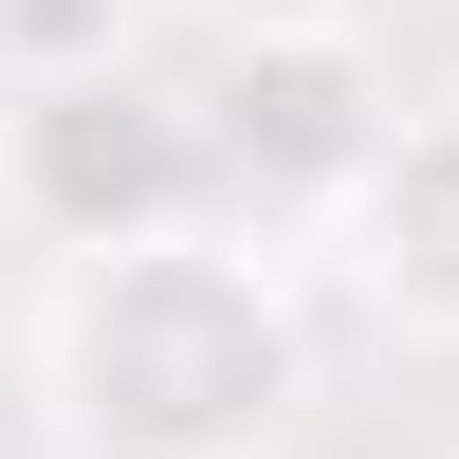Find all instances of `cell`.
Masks as SVG:
<instances>
[{"label": "cell", "instance_id": "obj_1", "mask_svg": "<svg viewBox=\"0 0 459 459\" xmlns=\"http://www.w3.org/2000/svg\"><path fill=\"white\" fill-rule=\"evenodd\" d=\"M37 404L74 459H276L313 423V313L257 239H110L37 313Z\"/></svg>", "mask_w": 459, "mask_h": 459}, {"label": "cell", "instance_id": "obj_2", "mask_svg": "<svg viewBox=\"0 0 459 459\" xmlns=\"http://www.w3.org/2000/svg\"><path fill=\"white\" fill-rule=\"evenodd\" d=\"M0 203H19L56 257H110V239L203 221V92L147 74V56L19 74V110H0Z\"/></svg>", "mask_w": 459, "mask_h": 459}, {"label": "cell", "instance_id": "obj_3", "mask_svg": "<svg viewBox=\"0 0 459 459\" xmlns=\"http://www.w3.org/2000/svg\"><path fill=\"white\" fill-rule=\"evenodd\" d=\"M184 92H203V184H239L257 221H294V203H350V166L386 147V74H368L331 19L239 37V56H221V74H184Z\"/></svg>", "mask_w": 459, "mask_h": 459}, {"label": "cell", "instance_id": "obj_4", "mask_svg": "<svg viewBox=\"0 0 459 459\" xmlns=\"http://www.w3.org/2000/svg\"><path fill=\"white\" fill-rule=\"evenodd\" d=\"M331 239H350V276H368L386 331L459 350V110H386V147L331 203Z\"/></svg>", "mask_w": 459, "mask_h": 459}, {"label": "cell", "instance_id": "obj_5", "mask_svg": "<svg viewBox=\"0 0 459 459\" xmlns=\"http://www.w3.org/2000/svg\"><path fill=\"white\" fill-rule=\"evenodd\" d=\"M19 56H56V74H74V56H110V19H92V0H19Z\"/></svg>", "mask_w": 459, "mask_h": 459}]
</instances>
